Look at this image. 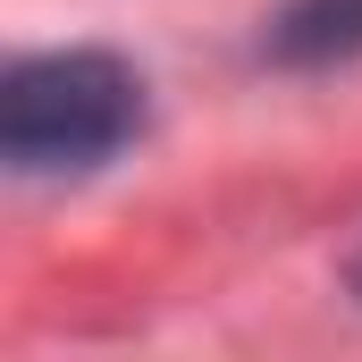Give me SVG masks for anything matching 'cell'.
Segmentation results:
<instances>
[{
    "label": "cell",
    "instance_id": "cell-1",
    "mask_svg": "<svg viewBox=\"0 0 362 362\" xmlns=\"http://www.w3.org/2000/svg\"><path fill=\"white\" fill-rule=\"evenodd\" d=\"M135 127H144V76L110 51H51L8 68L0 85V152L25 177L101 169L135 144Z\"/></svg>",
    "mask_w": 362,
    "mask_h": 362
},
{
    "label": "cell",
    "instance_id": "cell-2",
    "mask_svg": "<svg viewBox=\"0 0 362 362\" xmlns=\"http://www.w3.org/2000/svg\"><path fill=\"white\" fill-rule=\"evenodd\" d=\"M270 51L286 68H329V59H354L362 51V0H295L278 17Z\"/></svg>",
    "mask_w": 362,
    "mask_h": 362
},
{
    "label": "cell",
    "instance_id": "cell-3",
    "mask_svg": "<svg viewBox=\"0 0 362 362\" xmlns=\"http://www.w3.org/2000/svg\"><path fill=\"white\" fill-rule=\"evenodd\" d=\"M354 286H362V253H354Z\"/></svg>",
    "mask_w": 362,
    "mask_h": 362
}]
</instances>
